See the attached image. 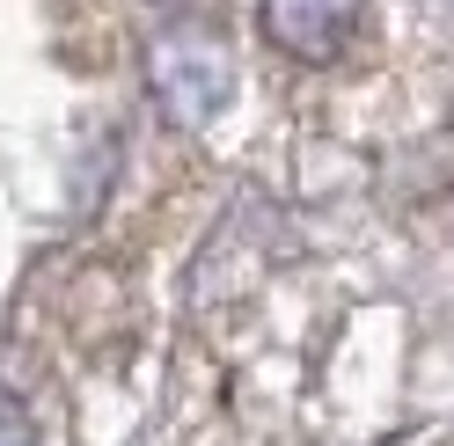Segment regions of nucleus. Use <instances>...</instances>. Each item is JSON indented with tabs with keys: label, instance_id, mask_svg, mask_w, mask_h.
I'll return each instance as SVG.
<instances>
[{
	"label": "nucleus",
	"instance_id": "nucleus-1",
	"mask_svg": "<svg viewBox=\"0 0 454 446\" xmlns=\"http://www.w3.org/2000/svg\"><path fill=\"white\" fill-rule=\"evenodd\" d=\"M366 0H264V37L278 51H294V59H330L337 44L352 37Z\"/></svg>",
	"mask_w": 454,
	"mask_h": 446
}]
</instances>
